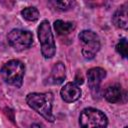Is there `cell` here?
Here are the masks:
<instances>
[{
	"instance_id": "obj_1",
	"label": "cell",
	"mask_w": 128,
	"mask_h": 128,
	"mask_svg": "<svg viewBox=\"0 0 128 128\" xmlns=\"http://www.w3.org/2000/svg\"><path fill=\"white\" fill-rule=\"evenodd\" d=\"M27 104L45 118L49 122L55 121V116L52 112V103H53V94L50 92L46 93H29L26 96Z\"/></svg>"
},
{
	"instance_id": "obj_2",
	"label": "cell",
	"mask_w": 128,
	"mask_h": 128,
	"mask_svg": "<svg viewBox=\"0 0 128 128\" xmlns=\"http://www.w3.org/2000/svg\"><path fill=\"white\" fill-rule=\"evenodd\" d=\"M25 74L24 64L16 59L6 62L0 69V75L5 83L20 88L23 83V77Z\"/></svg>"
},
{
	"instance_id": "obj_3",
	"label": "cell",
	"mask_w": 128,
	"mask_h": 128,
	"mask_svg": "<svg viewBox=\"0 0 128 128\" xmlns=\"http://www.w3.org/2000/svg\"><path fill=\"white\" fill-rule=\"evenodd\" d=\"M80 128H107V116L96 108H85L79 116Z\"/></svg>"
},
{
	"instance_id": "obj_4",
	"label": "cell",
	"mask_w": 128,
	"mask_h": 128,
	"mask_svg": "<svg viewBox=\"0 0 128 128\" xmlns=\"http://www.w3.org/2000/svg\"><path fill=\"white\" fill-rule=\"evenodd\" d=\"M38 38L41 44V53L44 58L49 59L55 55L56 46L48 20H43L38 27Z\"/></svg>"
},
{
	"instance_id": "obj_5",
	"label": "cell",
	"mask_w": 128,
	"mask_h": 128,
	"mask_svg": "<svg viewBox=\"0 0 128 128\" xmlns=\"http://www.w3.org/2000/svg\"><path fill=\"white\" fill-rule=\"evenodd\" d=\"M78 37L82 44L83 57L87 60L93 59L101 47L99 36L92 30H82Z\"/></svg>"
},
{
	"instance_id": "obj_6",
	"label": "cell",
	"mask_w": 128,
	"mask_h": 128,
	"mask_svg": "<svg viewBox=\"0 0 128 128\" xmlns=\"http://www.w3.org/2000/svg\"><path fill=\"white\" fill-rule=\"evenodd\" d=\"M7 40L9 45L17 51L28 49L33 44V35L30 31L23 29H12L8 35Z\"/></svg>"
},
{
	"instance_id": "obj_7",
	"label": "cell",
	"mask_w": 128,
	"mask_h": 128,
	"mask_svg": "<svg viewBox=\"0 0 128 128\" xmlns=\"http://www.w3.org/2000/svg\"><path fill=\"white\" fill-rule=\"evenodd\" d=\"M106 77V71L101 67H94L87 71L88 86L93 95H98L100 91V84Z\"/></svg>"
},
{
	"instance_id": "obj_8",
	"label": "cell",
	"mask_w": 128,
	"mask_h": 128,
	"mask_svg": "<svg viewBox=\"0 0 128 128\" xmlns=\"http://www.w3.org/2000/svg\"><path fill=\"white\" fill-rule=\"evenodd\" d=\"M60 95L65 102L72 103L80 98L81 89L79 88V85H77L75 82H68L61 88Z\"/></svg>"
},
{
	"instance_id": "obj_9",
	"label": "cell",
	"mask_w": 128,
	"mask_h": 128,
	"mask_svg": "<svg viewBox=\"0 0 128 128\" xmlns=\"http://www.w3.org/2000/svg\"><path fill=\"white\" fill-rule=\"evenodd\" d=\"M112 22L117 28L127 29V3H124L115 11L112 16Z\"/></svg>"
},
{
	"instance_id": "obj_10",
	"label": "cell",
	"mask_w": 128,
	"mask_h": 128,
	"mask_svg": "<svg viewBox=\"0 0 128 128\" xmlns=\"http://www.w3.org/2000/svg\"><path fill=\"white\" fill-rule=\"evenodd\" d=\"M105 99L110 103H117L122 98V87L118 83L108 86L104 92Z\"/></svg>"
},
{
	"instance_id": "obj_11",
	"label": "cell",
	"mask_w": 128,
	"mask_h": 128,
	"mask_svg": "<svg viewBox=\"0 0 128 128\" xmlns=\"http://www.w3.org/2000/svg\"><path fill=\"white\" fill-rule=\"evenodd\" d=\"M65 66L62 62H57L51 70V80L54 84H61L65 79Z\"/></svg>"
},
{
	"instance_id": "obj_12",
	"label": "cell",
	"mask_w": 128,
	"mask_h": 128,
	"mask_svg": "<svg viewBox=\"0 0 128 128\" xmlns=\"http://www.w3.org/2000/svg\"><path fill=\"white\" fill-rule=\"evenodd\" d=\"M54 28L58 35H67L75 29V23L70 21L56 20L54 22Z\"/></svg>"
},
{
	"instance_id": "obj_13",
	"label": "cell",
	"mask_w": 128,
	"mask_h": 128,
	"mask_svg": "<svg viewBox=\"0 0 128 128\" xmlns=\"http://www.w3.org/2000/svg\"><path fill=\"white\" fill-rule=\"evenodd\" d=\"M21 15L27 21H36L39 18V11L35 7H26L21 11Z\"/></svg>"
},
{
	"instance_id": "obj_14",
	"label": "cell",
	"mask_w": 128,
	"mask_h": 128,
	"mask_svg": "<svg viewBox=\"0 0 128 128\" xmlns=\"http://www.w3.org/2000/svg\"><path fill=\"white\" fill-rule=\"evenodd\" d=\"M54 8L58 11L64 12V11H68L70 9H72L75 6V1H51L50 2Z\"/></svg>"
},
{
	"instance_id": "obj_15",
	"label": "cell",
	"mask_w": 128,
	"mask_h": 128,
	"mask_svg": "<svg viewBox=\"0 0 128 128\" xmlns=\"http://www.w3.org/2000/svg\"><path fill=\"white\" fill-rule=\"evenodd\" d=\"M116 51L123 57L126 58L128 54V45H127V40L126 38H122L119 40V42L116 45Z\"/></svg>"
},
{
	"instance_id": "obj_16",
	"label": "cell",
	"mask_w": 128,
	"mask_h": 128,
	"mask_svg": "<svg viewBox=\"0 0 128 128\" xmlns=\"http://www.w3.org/2000/svg\"><path fill=\"white\" fill-rule=\"evenodd\" d=\"M31 128H43V127H42V125L35 123V124H32V125H31Z\"/></svg>"
},
{
	"instance_id": "obj_17",
	"label": "cell",
	"mask_w": 128,
	"mask_h": 128,
	"mask_svg": "<svg viewBox=\"0 0 128 128\" xmlns=\"http://www.w3.org/2000/svg\"><path fill=\"white\" fill-rule=\"evenodd\" d=\"M124 128H128V127H127V126H125V127H124Z\"/></svg>"
}]
</instances>
